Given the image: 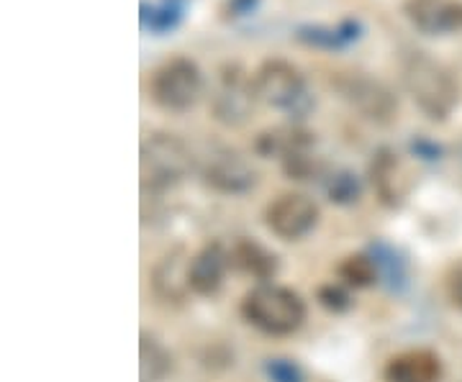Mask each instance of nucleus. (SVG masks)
Instances as JSON below:
<instances>
[{"mask_svg": "<svg viewBox=\"0 0 462 382\" xmlns=\"http://www.w3.org/2000/svg\"><path fill=\"white\" fill-rule=\"evenodd\" d=\"M188 0H157L147 3L142 0V29L154 36L175 32L185 18Z\"/></svg>", "mask_w": 462, "mask_h": 382, "instance_id": "obj_17", "label": "nucleus"}, {"mask_svg": "<svg viewBox=\"0 0 462 382\" xmlns=\"http://www.w3.org/2000/svg\"><path fill=\"white\" fill-rule=\"evenodd\" d=\"M316 298L319 303L327 308V311H334V314H342L346 311L349 305H352V298H349V293H346L342 285H321L319 287V293H316Z\"/></svg>", "mask_w": 462, "mask_h": 382, "instance_id": "obj_25", "label": "nucleus"}, {"mask_svg": "<svg viewBox=\"0 0 462 382\" xmlns=\"http://www.w3.org/2000/svg\"><path fill=\"white\" fill-rule=\"evenodd\" d=\"M370 254H373V259H375V265H378L383 283L388 285L391 290H398L401 285L406 283V265H403V259L398 257L393 247L378 241V244H373Z\"/></svg>", "mask_w": 462, "mask_h": 382, "instance_id": "obj_20", "label": "nucleus"}, {"mask_svg": "<svg viewBox=\"0 0 462 382\" xmlns=\"http://www.w3.org/2000/svg\"><path fill=\"white\" fill-rule=\"evenodd\" d=\"M296 39L306 47H316V50H345V41L337 32V26H314V23H306V26H298Z\"/></svg>", "mask_w": 462, "mask_h": 382, "instance_id": "obj_22", "label": "nucleus"}, {"mask_svg": "<svg viewBox=\"0 0 462 382\" xmlns=\"http://www.w3.org/2000/svg\"><path fill=\"white\" fill-rule=\"evenodd\" d=\"M257 8H260V0H224L221 14H224V18L236 21V18H245L249 14H254Z\"/></svg>", "mask_w": 462, "mask_h": 382, "instance_id": "obj_26", "label": "nucleus"}, {"mask_svg": "<svg viewBox=\"0 0 462 382\" xmlns=\"http://www.w3.org/2000/svg\"><path fill=\"white\" fill-rule=\"evenodd\" d=\"M254 103H257L254 80L247 77V72H242L236 65L224 67L211 105L216 121H221L224 126H242L252 114Z\"/></svg>", "mask_w": 462, "mask_h": 382, "instance_id": "obj_9", "label": "nucleus"}, {"mask_svg": "<svg viewBox=\"0 0 462 382\" xmlns=\"http://www.w3.org/2000/svg\"><path fill=\"white\" fill-rule=\"evenodd\" d=\"M170 369H172L170 351L152 333H142V341H139V377L142 382H162Z\"/></svg>", "mask_w": 462, "mask_h": 382, "instance_id": "obj_18", "label": "nucleus"}, {"mask_svg": "<svg viewBox=\"0 0 462 382\" xmlns=\"http://www.w3.org/2000/svg\"><path fill=\"white\" fill-rule=\"evenodd\" d=\"M200 175L206 185H211L214 190L226 193V196H245L257 185L254 167L236 150L218 147V144L206 150V154L200 157Z\"/></svg>", "mask_w": 462, "mask_h": 382, "instance_id": "obj_7", "label": "nucleus"}, {"mask_svg": "<svg viewBox=\"0 0 462 382\" xmlns=\"http://www.w3.org/2000/svg\"><path fill=\"white\" fill-rule=\"evenodd\" d=\"M264 375L270 382H303V369L285 357H273L264 362Z\"/></svg>", "mask_w": 462, "mask_h": 382, "instance_id": "obj_24", "label": "nucleus"}, {"mask_svg": "<svg viewBox=\"0 0 462 382\" xmlns=\"http://www.w3.org/2000/svg\"><path fill=\"white\" fill-rule=\"evenodd\" d=\"M252 80L257 100H263L270 108H278L291 118H303L314 105L300 69L288 59H264L252 75Z\"/></svg>", "mask_w": 462, "mask_h": 382, "instance_id": "obj_4", "label": "nucleus"}, {"mask_svg": "<svg viewBox=\"0 0 462 382\" xmlns=\"http://www.w3.org/2000/svg\"><path fill=\"white\" fill-rule=\"evenodd\" d=\"M264 223L282 241H298L319 223V205L303 193H282L264 211Z\"/></svg>", "mask_w": 462, "mask_h": 382, "instance_id": "obj_8", "label": "nucleus"}, {"mask_svg": "<svg viewBox=\"0 0 462 382\" xmlns=\"http://www.w3.org/2000/svg\"><path fill=\"white\" fill-rule=\"evenodd\" d=\"M282 172L291 180H311L316 175H321V165L316 157H311V151H303V154H293L282 159Z\"/></svg>", "mask_w": 462, "mask_h": 382, "instance_id": "obj_23", "label": "nucleus"}, {"mask_svg": "<svg viewBox=\"0 0 462 382\" xmlns=\"http://www.w3.org/2000/svg\"><path fill=\"white\" fill-rule=\"evenodd\" d=\"M401 8L413 29L427 36L462 32V0H403Z\"/></svg>", "mask_w": 462, "mask_h": 382, "instance_id": "obj_10", "label": "nucleus"}, {"mask_svg": "<svg viewBox=\"0 0 462 382\" xmlns=\"http://www.w3.org/2000/svg\"><path fill=\"white\" fill-rule=\"evenodd\" d=\"M370 183L378 193L380 203L396 208L403 200V172H401V162H398L396 151L378 150L373 154L370 162Z\"/></svg>", "mask_w": 462, "mask_h": 382, "instance_id": "obj_15", "label": "nucleus"}, {"mask_svg": "<svg viewBox=\"0 0 462 382\" xmlns=\"http://www.w3.org/2000/svg\"><path fill=\"white\" fill-rule=\"evenodd\" d=\"M142 187L149 193H165L188 177L193 169V154L175 133H149L142 141Z\"/></svg>", "mask_w": 462, "mask_h": 382, "instance_id": "obj_3", "label": "nucleus"}, {"mask_svg": "<svg viewBox=\"0 0 462 382\" xmlns=\"http://www.w3.org/2000/svg\"><path fill=\"white\" fill-rule=\"evenodd\" d=\"M447 293H449V300L462 308V262L449 269V275H447Z\"/></svg>", "mask_w": 462, "mask_h": 382, "instance_id": "obj_27", "label": "nucleus"}, {"mask_svg": "<svg viewBox=\"0 0 462 382\" xmlns=\"http://www.w3.org/2000/svg\"><path fill=\"white\" fill-rule=\"evenodd\" d=\"M231 267H236L242 275H247L252 280L263 285L275 277L278 272V257L273 251L263 247L254 239H239L229 251Z\"/></svg>", "mask_w": 462, "mask_h": 382, "instance_id": "obj_16", "label": "nucleus"}, {"mask_svg": "<svg viewBox=\"0 0 462 382\" xmlns=\"http://www.w3.org/2000/svg\"><path fill=\"white\" fill-rule=\"evenodd\" d=\"M324 187H327L331 203H337V205H352L363 196V185L357 180V175L349 169H334L327 177Z\"/></svg>", "mask_w": 462, "mask_h": 382, "instance_id": "obj_21", "label": "nucleus"}, {"mask_svg": "<svg viewBox=\"0 0 462 382\" xmlns=\"http://www.w3.org/2000/svg\"><path fill=\"white\" fill-rule=\"evenodd\" d=\"M331 87L349 108H355L360 116L378 126H385L396 118V93L378 77H370L367 72H339L331 80Z\"/></svg>", "mask_w": 462, "mask_h": 382, "instance_id": "obj_6", "label": "nucleus"}, {"mask_svg": "<svg viewBox=\"0 0 462 382\" xmlns=\"http://www.w3.org/2000/svg\"><path fill=\"white\" fill-rule=\"evenodd\" d=\"M190 262H193V257L182 247L167 251L152 272V287H154L157 298L180 303L188 293H193L190 290Z\"/></svg>", "mask_w": 462, "mask_h": 382, "instance_id": "obj_11", "label": "nucleus"}, {"mask_svg": "<svg viewBox=\"0 0 462 382\" xmlns=\"http://www.w3.org/2000/svg\"><path fill=\"white\" fill-rule=\"evenodd\" d=\"M337 275H339L342 283L355 287V290L370 287V285H375L380 280L378 265H375V259H373L370 251H357V254L345 257L339 262V267H337Z\"/></svg>", "mask_w": 462, "mask_h": 382, "instance_id": "obj_19", "label": "nucleus"}, {"mask_svg": "<svg viewBox=\"0 0 462 382\" xmlns=\"http://www.w3.org/2000/svg\"><path fill=\"white\" fill-rule=\"evenodd\" d=\"M316 144V133L303 129L300 123H281L273 129H264L257 133L254 139V151L264 157V159H288L293 154H303L311 151Z\"/></svg>", "mask_w": 462, "mask_h": 382, "instance_id": "obj_12", "label": "nucleus"}, {"mask_svg": "<svg viewBox=\"0 0 462 382\" xmlns=\"http://www.w3.org/2000/svg\"><path fill=\"white\" fill-rule=\"evenodd\" d=\"M242 316L263 333L288 336L298 332L300 323L306 321V303L291 287L263 283L245 296Z\"/></svg>", "mask_w": 462, "mask_h": 382, "instance_id": "obj_2", "label": "nucleus"}, {"mask_svg": "<svg viewBox=\"0 0 462 382\" xmlns=\"http://www.w3.org/2000/svg\"><path fill=\"white\" fill-rule=\"evenodd\" d=\"M403 87L416 108L430 121H447L460 103V87L452 72L424 51H413L403 62Z\"/></svg>", "mask_w": 462, "mask_h": 382, "instance_id": "obj_1", "label": "nucleus"}, {"mask_svg": "<svg viewBox=\"0 0 462 382\" xmlns=\"http://www.w3.org/2000/svg\"><path fill=\"white\" fill-rule=\"evenodd\" d=\"M229 267V251L224 250L218 241L206 244L199 254H193V262H190V290L196 296H203V298L218 293V287L224 283V275H226Z\"/></svg>", "mask_w": 462, "mask_h": 382, "instance_id": "obj_14", "label": "nucleus"}, {"mask_svg": "<svg viewBox=\"0 0 462 382\" xmlns=\"http://www.w3.org/2000/svg\"><path fill=\"white\" fill-rule=\"evenodd\" d=\"M149 96L167 114H185L203 96V72L190 57H170L152 72Z\"/></svg>", "mask_w": 462, "mask_h": 382, "instance_id": "obj_5", "label": "nucleus"}, {"mask_svg": "<svg viewBox=\"0 0 462 382\" xmlns=\"http://www.w3.org/2000/svg\"><path fill=\"white\" fill-rule=\"evenodd\" d=\"M411 150L416 157H424V159H437V157H439V147L427 141V139H416L411 144Z\"/></svg>", "mask_w": 462, "mask_h": 382, "instance_id": "obj_28", "label": "nucleus"}, {"mask_svg": "<svg viewBox=\"0 0 462 382\" xmlns=\"http://www.w3.org/2000/svg\"><path fill=\"white\" fill-rule=\"evenodd\" d=\"M442 359L431 350H406L391 357L383 369L388 382H439L442 380Z\"/></svg>", "mask_w": 462, "mask_h": 382, "instance_id": "obj_13", "label": "nucleus"}]
</instances>
